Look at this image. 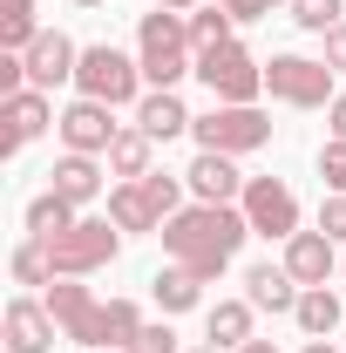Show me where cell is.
I'll use <instances>...</instances> for the list:
<instances>
[{"label": "cell", "mask_w": 346, "mask_h": 353, "mask_svg": "<svg viewBox=\"0 0 346 353\" xmlns=\"http://www.w3.org/2000/svg\"><path fill=\"white\" fill-rule=\"evenodd\" d=\"M224 14H231V21H258L265 0H224Z\"/></svg>", "instance_id": "d590c367"}, {"label": "cell", "mask_w": 346, "mask_h": 353, "mask_svg": "<svg viewBox=\"0 0 346 353\" xmlns=\"http://www.w3.org/2000/svg\"><path fill=\"white\" fill-rule=\"evenodd\" d=\"M197 353H217V347H197Z\"/></svg>", "instance_id": "7bdbcfd3"}, {"label": "cell", "mask_w": 346, "mask_h": 353, "mask_svg": "<svg viewBox=\"0 0 346 353\" xmlns=\"http://www.w3.org/2000/svg\"><path fill=\"white\" fill-rule=\"evenodd\" d=\"M48 176H54L48 190H54V197H68V204H88V197H102V170H95V157H82V150H68V157H61Z\"/></svg>", "instance_id": "ac0fdd59"}, {"label": "cell", "mask_w": 346, "mask_h": 353, "mask_svg": "<svg viewBox=\"0 0 346 353\" xmlns=\"http://www.w3.org/2000/svg\"><path fill=\"white\" fill-rule=\"evenodd\" d=\"M292 319H299L312 340H319V333H333V326H340V292H326V285H305L299 306H292Z\"/></svg>", "instance_id": "603a6c76"}, {"label": "cell", "mask_w": 346, "mask_h": 353, "mask_svg": "<svg viewBox=\"0 0 346 353\" xmlns=\"http://www.w3.org/2000/svg\"><path fill=\"white\" fill-rule=\"evenodd\" d=\"M204 326H211L217 347H245V340H252V299H217V306L204 312Z\"/></svg>", "instance_id": "ffe728a7"}, {"label": "cell", "mask_w": 346, "mask_h": 353, "mask_svg": "<svg viewBox=\"0 0 346 353\" xmlns=\"http://www.w3.org/2000/svg\"><path fill=\"white\" fill-rule=\"evenodd\" d=\"M136 48H143V82H156V88H176L190 68H197L190 21L170 14V7H156V14H143V21H136Z\"/></svg>", "instance_id": "7a4b0ae2"}, {"label": "cell", "mask_w": 346, "mask_h": 353, "mask_svg": "<svg viewBox=\"0 0 346 353\" xmlns=\"http://www.w3.org/2000/svg\"><path fill=\"white\" fill-rule=\"evenodd\" d=\"M143 190H150V204H156V211H163V224L176 218V211H183V190H176V176H143Z\"/></svg>", "instance_id": "f546056e"}, {"label": "cell", "mask_w": 346, "mask_h": 353, "mask_svg": "<svg viewBox=\"0 0 346 353\" xmlns=\"http://www.w3.org/2000/svg\"><path fill=\"white\" fill-rule=\"evenodd\" d=\"M326 68H333V75H346V21L326 34Z\"/></svg>", "instance_id": "e575fe53"}, {"label": "cell", "mask_w": 346, "mask_h": 353, "mask_svg": "<svg viewBox=\"0 0 346 353\" xmlns=\"http://www.w3.org/2000/svg\"><path fill=\"white\" fill-rule=\"evenodd\" d=\"M123 353H176V333H170V326H143Z\"/></svg>", "instance_id": "836d02e7"}, {"label": "cell", "mask_w": 346, "mask_h": 353, "mask_svg": "<svg viewBox=\"0 0 346 353\" xmlns=\"http://www.w3.org/2000/svg\"><path fill=\"white\" fill-rule=\"evenodd\" d=\"M75 61H82V48L68 41V34H41V41L28 48V82L48 95L54 82H75Z\"/></svg>", "instance_id": "8fae6325"}, {"label": "cell", "mask_w": 346, "mask_h": 353, "mask_svg": "<svg viewBox=\"0 0 346 353\" xmlns=\"http://www.w3.org/2000/svg\"><path fill=\"white\" fill-rule=\"evenodd\" d=\"M285 272L299 285H326L333 279V238L326 231H292L285 238Z\"/></svg>", "instance_id": "4fadbf2b"}, {"label": "cell", "mask_w": 346, "mask_h": 353, "mask_svg": "<svg viewBox=\"0 0 346 353\" xmlns=\"http://www.w3.org/2000/svg\"><path fill=\"white\" fill-rule=\"evenodd\" d=\"M204 299V279L190 272V265H170V272H156V306L163 312H190Z\"/></svg>", "instance_id": "7402d4cb"}, {"label": "cell", "mask_w": 346, "mask_h": 353, "mask_svg": "<svg viewBox=\"0 0 346 353\" xmlns=\"http://www.w3.org/2000/svg\"><path fill=\"white\" fill-rule=\"evenodd\" d=\"M156 7H170V14H197L204 0H156Z\"/></svg>", "instance_id": "74e56055"}, {"label": "cell", "mask_w": 346, "mask_h": 353, "mask_svg": "<svg viewBox=\"0 0 346 353\" xmlns=\"http://www.w3.org/2000/svg\"><path fill=\"white\" fill-rule=\"evenodd\" d=\"M116 123H109V102H75V109H68V116H61V143H68V150H82V157H109V143H116Z\"/></svg>", "instance_id": "30bf717a"}, {"label": "cell", "mask_w": 346, "mask_h": 353, "mask_svg": "<svg viewBox=\"0 0 346 353\" xmlns=\"http://www.w3.org/2000/svg\"><path fill=\"white\" fill-rule=\"evenodd\" d=\"M21 88H34V82H28V54H0V102L21 95Z\"/></svg>", "instance_id": "1f68e13d"}, {"label": "cell", "mask_w": 346, "mask_h": 353, "mask_svg": "<svg viewBox=\"0 0 346 353\" xmlns=\"http://www.w3.org/2000/svg\"><path fill=\"white\" fill-rule=\"evenodd\" d=\"M0 150H21V143H34V136L48 130V95L41 88H21V95H7L0 102Z\"/></svg>", "instance_id": "7c38bea8"}, {"label": "cell", "mask_w": 346, "mask_h": 353, "mask_svg": "<svg viewBox=\"0 0 346 353\" xmlns=\"http://www.w3.org/2000/svg\"><path fill=\"white\" fill-rule=\"evenodd\" d=\"M245 218L258 238H292L299 231V197L278 183V176H252L245 183Z\"/></svg>", "instance_id": "9c48e42d"}, {"label": "cell", "mask_w": 346, "mask_h": 353, "mask_svg": "<svg viewBox=\"0 0 346 353\" xmlns=\"http://www.w3.org/2000/svg\"><path fill=\"white\" fill-rule=\"evenodd\" d=\"M150 143H156V136H143V130H123L116 143H109V170L123 176V183H143V176H150Z\"/></svg>", "instance_id": "44dd1931"}, {"label": "cell", "mask_w": 346, "mask_h": 353, "mask_svg": "<svg viewBox=\"0 0 346 353\" xmlns=\"http://www.w3.org/2000/svg\"><path fill=\"white\" fill-rule=\"evenodd\" d=\"M299 292H305V285L285 272V265H252V272H245V299H252L258 312H292Z\"/></svg>", "instance_id": "5bb4252c"}, {"label": "cell", "mask_w": 346, "mask_h": 353, "mask_svg": "<svg viewBox=\"0 0 346 353\" xmlns=\"http://www.w3.org/2000/svg\"><path fill=\"white\" fill-rule=\"evenodd\" d=\"M14 279H21V285H54V265H48L41 238H28V245L14 252Z\"/></svg>", "instance_id": "4316f807"}, {"label": "cell", "mask_w": 346, "mask_h": 353, "mask_svg": "<svg viewBox=\"0 0 346 353\" xmlns=\"http://www.w3.org/2000/svg\"><path fill=\"white\" fill-rule=\"evenodd\" d=\"M340 7L346 0H292V21H299L305 34H333L340 28Z\"/></svg>", "instance_id": "83f0119b"}, {"label": "cell", "mask_w": 346, "mask_h": 353, "mask_svg": "<svg viewBox=\"0 0 346 353\" xmlns=\"http://www.w3.org/2000/svg\"><path fill=\"white\" fill-rule=\"evenodd\" d=\"M326 116H333V136L346 143V95H333V109H326Z\"/></svg>", "instance_id": "8d00e7d4"}, {"label": "cell", "mask_w": 346, "mask_h": 353, "mask_svg": "<svg viewBox=\"0 0 346 353\" xmlns=\"http://www.w3.org/2000/svg\"><path fill=\"white\" fill-rule=\"evenodd\" d=\"M183 176H190L197 204H231V197H245V176L231 170V157H217V150H204V157H197Z\"/></svg>", "instance_id": "9a60e30c"}, {"label": "cell", "mask_w": 346, "mask_h": 353, "mask_svg": "<svg viewBox=\"0 0 346 353\" xmlns=\"http://www.w3.org/2000/svg\"><path fill=\"white\" fill-rule=\"evenodd\" d=\"M319 231H326L333 245H346V190H333V197L319 204Z\"/></svg>", "instance_id": "4dcf8cb0"}, {"label": "cell", "mask_w": 346, "mask_h": 353, "mask_svg": "<svg viewBox=\"0 0 346 353\" xmlns=\"http://www.w3.org/2000/svg\"><path fill=\"white\" fill-rule=\"evenodd\" d=\"M136 333H143V312L130 299H109V347H130Z\"/></svg>", "instance_id": "f1b7e54d"}, {"label": "cell", "mask_w": 346, "mask_h": 353, "mask_svg": "<svg viewBox=\"0 0 346 353\" xmlns=\"http://www.w3.org/2000/svg\"><path fill=\"white\" fill-rule=\"evenodd\" d=\"M68 224H75V204L54 197V190H41V197L28 204V238H61Z\"/></svg>", "instance_id": "d4e9b609"}, {"label": "cell", "mask_w": 346, "mask_h": 353, "mask_svg": "<svg viewBox=\"0 0 346 353\" xmlns=\"http://www.w3.org/2000/svg\"><path fill=\"white\" fill-rule=\"evenodd\" d=\"M41 245H48L54 279H88V272H102V265L123 252V231H109L102 218H75L61 238H41Z\"/></svg>", "instance_id": "3957f363"}, {"label": "cell", "mask_w": 346, "mask_h": 353, "mask_svg": "<svg viewBox=\"0 0 346 353\" xmlns=\"http://www.w3.org/2000/svg\"><path fill=\"white\" fill-rule=\"evenodd\" d=\"M272 7H292V0H265V14H272Z\"/></svg>", "instance_id": "60d3db41"}, {"label": "cell", "mask_w": 346, "mask_h": 353, "mask_svg": "<svg viewBox=\"0 0 346 353\" xmlns=\"http://www.w3.org/2000/svg\"><path fill=\"white\" fill-rule=\"evenodd\" d=\"M190 123H197V116H190V109L176 102L170 88H156V95H143V102H136V130H143V136H156V143L183 136Z\"/></svg>", "instance_id": "e0dca14e"}, {"label": "cell", "mask_w": 346, "mask_h": 353, "mask_svg": "<svg viewBox=\"0 0 346 353\" xmlns=\"http://www.w3.org/2000/svg\"><path fill=\"white\" fill-rule=\"evenodd\" d=\"M265 88H272L278 102H292V109H326L333 68H326V61H305V54H272V61H265Z\"/></svg>", "instance_id": "8992f818"}, {"label": "cell", "mask_w": 346, "mask_h": 353, "mask_svg": "<svg viewBox=\"0 0 346 353\" xmlns=\"http://www.w3.org/2000/svg\"><path fill=\"white\" fill-rule=\"evenodd\" d=\"M252 238V218L231 211V204H190L163 224V245H170L176 265H190L197 279H217L224 265L238 259V245Z\"/></svg>", "instance_id": "6da1fadb"}, {"label": "cell", "mask_w": 346, "mask_h": 353, "mask_svg": "<svg viewBox=\"0 0 346 353\" xmlns=\"http://www.w3.org/2000/svg\"><path fill=\"white\" fill-rule=\"evenodd\" d=\"M238 353H272V340H245V347H238Z\"/></svg>", "instance_id": "f35d334b"}, {"label": "cell", "mask_w": 346, "mask_h": 353, "mask_svg": "<svg viewBox=\"0 0 346 353\" xmlns=\"http://www.w3.org/2000/svg\"><path fill=\"white\" fill-rule=\"evenodd\" d=\"M319 176H326L333 190H346V143H340V136H333V143L319 150Z\"/></svg>", "instance_id": "d6a6232c"}, {"label": "cell", "mask_w": 346, "mask_h": 353, "mask_svg": "<svg viewBox=\"0 0 346 353\" xmlns=\"http://www.w3.org/2000/svg\"><path fill=\"white\" fill-rule=\"evenodd\" d=\"M183 21H190V48H197V54H211V48L231 41V14H224V7H197V14H183Z\"/></svg>", "instance_id": "484cf974"}, {"label": "cell", "mask_w": 346, "mask_h": 353, "mask_svg": "<svg viewBox=\"0 0 346 353\" xmlns=\"http://www.w3.org/2000/svg\"><path fill=\"white\" fill-rule=\"evenodd\" d=\"M48 340H54V312L34 299H14L7 306V353H48Z\"/></svg>", "instance_id": "2e32d148"}, {"label": "cell", "mask_w": 346, "mask_h": 353, "mask_svg": "<svg viewBox=\"0 0 346 353\" xmlns=\"http://www.w3.org/2000/svg\"><path fill=\"white\" fill-rule=\"evenodd\" d=\"M299 353H333V347H319V340H312V347H299Z\"/></svg>", "instance_id": "ab89813d"}, {"label": "cell", "mask_w": 346, "mask_h": 353, "mask_svg": "<svg viewBox=\"0 0 346 353\" xmlns=\"http://www.w3.org/2000/svg\"><path fill=\"white\" fill-rule=\"evenodd\" d=\"M190 136L217 150V157H245V150H265L272 143V123H265L252 102H217L204 123H190Z\"/></svg>", "instance_id": "5b68a950"}, {"label": "cell", "mask_w": 346, "mask_h": 353, "mask_svg": "<svg viewBox=\"0 0 346 353\" xmlns=\"http://www.w3.org/2000/svg\"><path fill=\"white\" fill-rule=\"evenodd\" d=\"M197 75L211 82L217 102H252L265 88V61H252L238 41H224V48H211V54H197Z\"/></svg>", "instance_id": "ba28073f"}, {"label": "cell", "mask_w": 346, "mask_h": 353, "mask_svg": "<svg viewBox=\"0 0 346 353\" xmlns=\"http://www.w3.org/2000/svg\"><path fill=\"white\" fill-rule=\"evenodd\" d=\"M0 41H7V54H28V48L41 41V28H34V0H0Z\"/></svg>", "instance_id": "cb8c5ba5"}, {"label": "cell", "mask_w": 346, "mask_h": 353, "mask_svg": "<svg viewBox=\"0 0 346 353\" xmlns=\"http://www.w3.org/2000/svg\"><path fill=\"white\" fill-rule=\"evenodd\" d=\"M41 306L54 312V326H61L68 340H82V347H109V306H95V299H88V285L61 279V285H48Z\"/></svg>", "instance_id": "52a82bcc"}, {"label": "cell", "mask_w": 346, "mask_h": 353, "mask_svg": "<svg viewBox=\"0 0 346 353\" xmlns=\"http://www.w3.org/2000/svg\"><path fill=\"white\" fill-rule=\"evenodd\" d=\"M75 88H82L88 102L123 109V102H136V88H143V61L116 54L109 41H95V48H82V61H75Z\"/></svg>", "instance_id": "277c9868"}, {"label": "cell", "mask_w": 346, "mask_h": 353, "mask_svg": "<svg viewBox=\"0 0 346 353\" xmlns=\"http://www.w3.org/2000/svg\"><path fill=\"white\" fill-rule=\"evenodd\" d=\"M75 7H95V0H75Z\"/></svg>", "instance_id": "b9f144b4"}, {"label": "cell", "mask_w": 346, "mask_h": 353, "mask_svg": "<svg viewBox=\"0 0 346 353\" xmlns=\"http://www.w3.org/2000/svg\"><path fill=\"white\" fill-rule=\"evenodd\" d=\"M109 224H116V231H156L163 211L150 204L143 183H116V190H109Z\"/></svg>", "instance_id": "d6986e66"}]
</instances>
